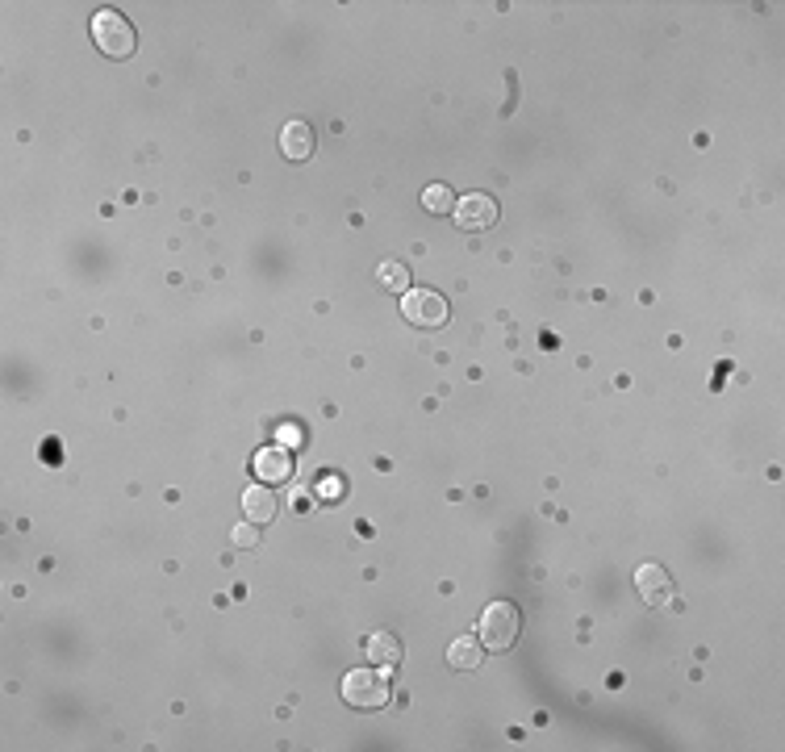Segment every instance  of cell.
Returning <instances> with one entry per match:
<instances>
[{
    "label": "cell",
    "mask_w": 785,
    "mask_h": 752,
    "mask_svg": "<svg viewBox=\"0 0 785 752\" xmlns=\"http://www.w3.org/2000/svg\"><path fill=\"white\" fill-rule=\"evenodd\" d=\"M389 698H393V686L376 665L372 669H351L343 677V702L355 711H380V707H389Z\"/></svg>",
    "instance_id": "1"
},
{
    "label": "cell",
    "mask_w": 785,
    "mask_h": 752,
    "mask_svg": "<svg viewBox=\"0 0 785 752\" xmlns=\"http://www.w3.org/2000/svg\"><path fill=\"white\" fill-rule=\"evenodd\" d=\"M522 636V615L514 602H489L485 615H481V644L493 652H506L514 648Z\"/></svg>",
    "instance_id": "2"
},
{
    "label": "cell",
    "mask_w": 785,
    "mask_h": 752,
    "mask_svg": "<svg viewBox=\"0 0 785 752\" xmlns=\"http://www.w3.org/2000/svg\"><path fill=\"white\" fill-rule=\"evenodd\" d=\"M92 42L101 46V55L109 59H130L134 55V26L117 13V9H101L97 17H92Z\"/></svg>",
    "instance_id": "3"
},
{
    "label": "cell",
    "mask_w": 785,
    "mask_h": 752,
    "mask_svg": "<svg viewBox=\"0 0 785 752\" xmlns=\"http://www.w3.org/2000/svg\"><path fill=\"white\" fill-rule=\"evenodd\" d=\"M447 301L435 293V289H410L406 297H401V318H406L410 326H422V331H439V326L447 322Z\"/></svg>",
    "instance_id": "4"
},
{
    "label": "cell",
    "mask_w": 785,
    "mask_h": 752,
    "mask_svg": "<svg viewBox=\"0 0 785 752\" xmlns=\"http://www.w3.org/2000/svg\"><path fill=\"white\" fill-rule=\"evenodd\" d=\"M451 218H456L460 230L477 234V230H489V226L497 222V205H493V197H485V193H468V197L456 201Z\"/></svg>",
    "instance_id": "5"
},
{
    "label": "cell",
    "mask_w": 785,
    "mask_h": 752,
    "mask_svg": "<svg viewBox=\"0 0 785 752\" xmlns=\"http://www.w3.org/2000/svg\"><path fill=\"white\" fill-rule=\"evenodd\" d=\"M314 151H318V134H314V126L301 122V117L284 122V130H280V155H284V159L305 163V159H314Z\"/></svg>",
    "instance_id": "6"
},
{
    "label": "cell",
    "mask_w": 785,
    "mask_h": 752,
    "mask_svg": "<svg viewBox=\"0 0 785 752\" xmlns=\"http://www.w3.org/2000/svg\"><path fill=\"white\" fill-rule=\"evenodd\" d=\"M635 590L648 606H673V577L660 564H639L635 569Z\"/></svg>",
    "instance_id": "7"
},
{
    "label": "cell",
    "mask_w": 785,
    "mask_h": 752,
    "mask_svg": "<svg viewBox=\"0 0 785 752\" xmlns=\"http://www.w3.org/2000/svg\"><path fill=\"white\" fill-rule=\"evenodd\" d=\"M251 468H255V477L264 481V485H280V481L293 477V456L284 452V448H259L255 460H251Z\"/></svg>",
    "instance_id": "8"
},
{
    "label": "cell",
    "mask_w": 785,
    "mask_h": 752,
    "mask_svg": "<svg viewBox=\"0 0 785 752\" xmlns=\"http://www.w3.org/2000/svg\"><path fill=\"white\" fill-rule=\"evenodd\" d=\"M481 661H485V644H481V640L460 636L456 644H447V665H451V669L472 673V669H481Z\"/></svg>",
    "instance_id": "9"
},
{
    "label": "cell",
    "mask_w": 785,
    "mask_h": 752,
    "mask_svg": "<svg viewBox=\"0 0 785 752\" xmlns=\"http://www.w3.org/2000/svg\"><path fill=\"white\" fill-rule=\"evenodd\" d=\"M364 652H368V661H372L376 669H393V665L401 661V644L389 636V631H376V636L364 644Z\"/></svg>",
    "instance_id": "10"
},
{
    "label": "cell",
    "mask_w": 785,
    "mask_h": 752,
    "mask_svg": "<svg viewBox=\"0 0 785 752\" xmlns=\"http://www.w3.org/2000/svg\"><path fill=\"white\" fill-rule=\"evenodd\" d=\"M243 510H247V519H251V523H272V514H276V498H272V489L251 485V489L243 493Z\"/></svg>",
    "instance_id": "11"
},
{
    "label": "cell",
    "mask_w": 785,
    "mask_h": 752,
    "mask_svg": "<svg viewBox=\"0 0 785 752\" xmlns=\"http://www.w3.org/2000/svg\"><path fill=\"white\" fill-rule=\"evenodd\" d=\"M376 280L385 285L389 293H410V272H406V264H397V260H385L376 268Z\"/></svg>",
    "instance_id": "12"
},
{
    "label": "cell",
    "mask_w": 785,
    "mask_h": 752,
    "mask_svg": "<svg viewBox=\"0 0 785 752\" xmlns=\"http://www.w3.org/2000/svg\"><path fill=\"white\" fill-rule=\"evenodd\" d=\"M422 205L431 209V214H451V209H456V193H451L447 184H431L422 193Z\"/></svg>",
    "instance_id": "13"
},
{
    "label": "cell",
    "mask_w": 785,
    "mask_h": 752,
    "mask_svg": "<svg viewBox=\"0 0 785 752\" xmlns=\"http://www.w3.org/2000/svg\"><path fill=\"white\" fill-rule=\"evenodd\" d=\"M230 544H234V548H243V552H251V548L259 544V523H251V519H247V523H239V527L230 531Z\"/></svg>",
    "instance_id": "14"
},
{
    "label": "cell",
    "mask_w": 785,
    "mask_h": 752,
    "mask_svg": "<svg viewBox=\"0 0 785 752\" xmlns=\"http://www.w3.org/2000/svg\"><path fill=\"white\" fill-rule=\"evenodd\" d=\"M322 493L326 498H343V481H322Z\"/></svg>",
    "instance_id": "15"
}]
</instances>
